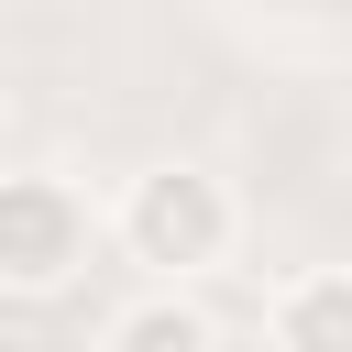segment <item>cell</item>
Here are the masks:
<instances>
[{
	"mask_svg": "<svg viewBox=\"0 0 352 352\" xmlns=\"http://www.w3.org/2000/svg\"><path fill=\"white\" fill-rule=\"evenodd\" d=\"M110 253H121L143 286H198V275H220V264L242 253V198H231L209 165L165 154V165L121 176V198H110Z\"/></svg>",
	"mask_w": 352,
	"mask_h": 352,
	"instance_id": "6da1fadb",
	"label": "cell"
},
{
	"mask_svg": "<svg viewBox=\"0 0 352 352\" xmlns=\"http://www.w3.org/2000/svg\"><path fill=\"white\" fill-rule=\"evenodd\" d=\"M110 253V209L55 165H0V297L44 308Z\"/></svg>",
	"mask_w": 352,
	"mask_h": 352,
	"instance_id": "7a4b0ae2",
	"label": "cell"
},
{
	"mask_svg": "<svg viewBox=\"0 0 352 352\" xmlns=\"http://www.w3.org/2000/svg\"><path fill=\"white\" fill-rule=\"evenodd\" d=\"M264 352H352V264H297L264 297Z\"/></svg>",
	"mask_w": 352,
	"mask_h": 352,
	"instance_id": "3957f363",
	"label": "cell"
},
{
	"mask_svg": "<svg viewBox=\"0 0 352 352\" xmlns=\"http://www.w3.org/2000/svg\"><path fill=\"white\" fill-rule=\"evenodd\" d=\"M99 352H220V319L198 308V286H132L110 308Z\"/></svg>",
	"mask_w": 352,
	"mask_h": 352,
	"instance_id": "277c9868",
	"label": "cell"
}]
</instances>
